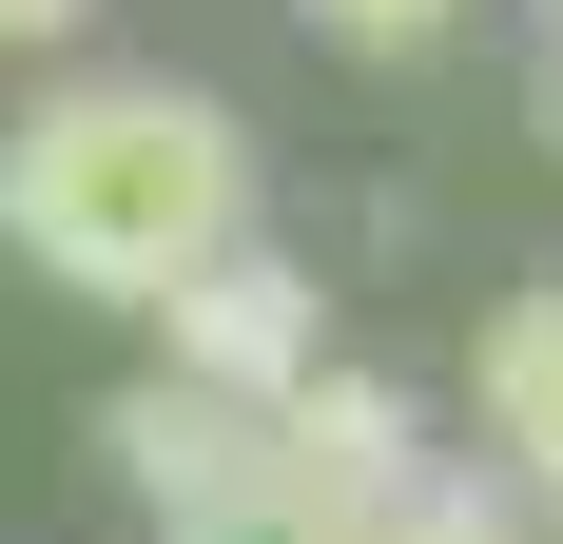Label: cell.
I'll return each mask as SVG.
<instances>
[{
	"label": "cell",
	"instance_id": "cell-2",
	"mask_svg": "<svg viewBox=\"0 0 563 544\" xmlns=\"http://www.w3.org/2000/svg\"><path fill=\"white\" fill-rule=\"evenodd\" d=\"M156 370H175V389H214V409H253V428H273L291 389L331 370V272L291 253V233H233L214 272H175V292H156Z\"/></svg>",
	"mask_w": 563,
	"mask_h": 544
},
{
	"label": "cell",
	"instance_id": "cell-5",
	"mask_svg": "<svg viewBox=\"0 0 563 544\" xmlns=\"http://www.w3.org/2000/svg\"><path fill=\"white\" fill-rule=\"evenodd\" d=\"M98 447H117V487H136V525H175V505H214L233 467H253V409H214V389L136 370V389L98 409Z\"/></svg>",
	"mask_w": 563,
	"mask_h": 544
},
{
	"label": "cell",
	"instance_id": "cell-1",
	"mask_svg": "<svg viewBox=\"0 0 563 544\" xmlns=\"http://www.w3.org/2000/svg\"><path fill=\"white\" fill-rule=\"evenodd\" d=\"M233 233H273V175H253V117L214 78L58 58L40 98L0 117V253L40 292H78V312H156L175 272H214Z\"/></svg>",
	"mask_w": 563,
	"mask_h": 544
},
{
	"label": "cell",
	"instance_id": "cell-10",
	"mask_svg": "<svg viewBox=\"0 0 563 544\" xmlns=\"http://www.w3.org/2000/svg\"><path fill=\"white\" fill-rule=\"evenodd\" d=\"M525 20H544V40H563V0H525Z\"/></svg>",
	"mask_w": 563,
	"mask_h": 544
},
{
	"label": "cell",
	"instance_id": "cell-9",
	"mask_svg": "<svg viewBox=\"0 0 563 544\" xmlns=\"http://www.w3.org/2000/svg\"><path fill=\"white\" fill-rule=\"evenodd\" d=\"M525 137H544V156H563V40L525 58Z\"/></svg>",
	"mask_w": 563,
	"mask_h": 544
},
{
	"label": "cell",
	"instance_id": "cell-8",
	"mask_svg": "<svg viewBox=\"0 0 563 544\" xmlns=\"http://www.w3.org/2000/svg\"><path fill=\"white\" fill-rule=\"evenodd\" d=\"M0 40H20V58H78V40H98V0H0Z\"/></svg>",
	"mask_w": 563,
	"mask_h": 544
},
{
	"label": "cell",
	"instance_id": "cell-6",
	"mask_svg": "<svg viewBox=\"0 0 563 544\" xmlns=\"http://www.w3.org/2000/svg\"><path fill=\"white\" fill-rule=\"evenodd\" d=\"M350 544H544V525H525V505L486 487L466 447H428V467H408L389 505H350Z\"/></svg>",
	"mask_w": 563,
	"mask_h": 544
},
{
	"label": "cell",
	"instance_id": "cell-3",
	"mask_svg": "<svg viewBox=\"0 0 563 544\" xmlns=\"http://www.w3.org/2000/svg\"><path fill=\"white\" fill-rule=\"evenodd\" d=\"M466 467L525 505V525H563V272H506L486 292V330H466Z\"/></svg>",
	"mask_w": 563,
	"mask_h": 544
},
{
	"label": "cell",
	"instance_id": "cell-7",
	"mask_svg": "<svg viewBox=\"0 0 563 544\" xmlns=\"http://www.w3.org/2000/svg\"><path fill=\"white\" fill-rule=\"evenodd\" d=\"M291 20H311L331 58H428L448 20H486V0H291Z\"/></svg>",
	"mask_w": 563,
	"mask_h": 544
},
{
	"label": "cell",
	"instance_id": "cell-4",
	"mask_svg": "<svg viewBox=\"0 0 563 544\" xmlns=\"http://www.w3.org/2000/svg\"><path fill=\"white\" fill-rule=\"evenodd\" d=\"M273 467H291L311 505H331V544H350V505H389L408 467H428V409H408V389L369 370V350H331V370H311V389L273 409Z\"/></svg>",
	"mask_w": 563,
	"mask_h": 544
}]
</instances>
